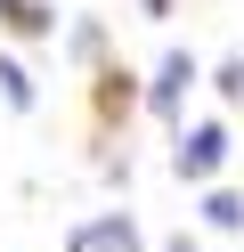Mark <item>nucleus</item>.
Here are the masks:
<instances>
[{"label":"nucleus","instance_id":"1","mask_svg":"<svg viewBox=\"0 0 244 252\" xmlns=\"http://www.w3.org/2000/svg\"><path fill=\"white\" fill-rule=\"evenodd\" d=\"M220 163H228V130H220V122H195V130H179V179H211Z\"/></svg>","mask_w":244,"mask_h":252},{"label":"nucleus","instance_id":"2","mask_svg":"<svg viewBox=\"0 0 244 252\" xmlns=\"http://www.w3.org/2000/svg\"><path fill=\"white\" fill-rule=\"evenodd\" d=\"M65 252H139V228H130V212H98V220L73 228Z\"/></svg>","mask_w":244,"mask_h":252},{"label":"nucleus","instance_id":"3","mask_svg":"<svg viewBox=\"0 0 244 252\" xmlns=\"http://www.w3.org/2000/svg\"><path fill=\"white\" fill-rule=\"evenodd\" d=\"M187 82H195V57L171 49V57H163V73H155V106H163V114L179 106V90H187Z\"/></svg>","mask_w":244,"mask_h":252},{"label":"nucleus","instance_id":"4","mask_svg":"<svg viewBox=\"0 0 244 252\" xmlns=\"http://www.w3.org/2000/svg\"><path fill=\"white\" fill-rule=\"evenodd\" d=\"M204 220H211V228H236V220H244V203L228 195V187H211V195H204Z\"/></svg>","mask_w":244,"mask_h":252},{"label":"nucleus","instance_id":"5","mask_svg":"<svg viewBox=\"0 0 244 252\" xmlns=\"http://www.w3.org/2000/svg\"><path fill=\"white\" fill-rule=\"evenodd\" d=\"M0 98H8V106H33V82H25V65H8V57H0Z\"/></svg>","mask_w":244,"mask_h":252},{"label":"nucleus","instance_id":"6","mask_svg":"<svg viewBox=\"0 0 244 252\" xmlns=\"http://www.w3.org/2000/svg\"><path fill=\"white\" fill-rule=\"evenodd\" d=\"M0 8H8V25H16V33H49V17L33 8V0H0Z\"/></svg>","mask_w":244,"mask_h":252},{"label":"nucleus","instance_id":"7","mask_svg":"<svg viewBox=\"0 0 244 252\" xmlns=\"http://www.w3.org/2000/svg\"><path fill=\"white\" fill-rule=\"evenodd\" d=\"M171 252H195V244H187V236H171Z\"/></svg>","mask_w":244,"mask_h":252}]
</instances>
